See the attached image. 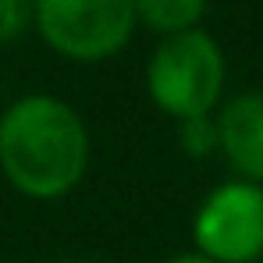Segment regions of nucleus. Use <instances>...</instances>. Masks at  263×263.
<instances>
[{"label": "nucleus", "mask_w": 263, "mask_h": 263, "mask_svg": "<svg viewBox=\"0 0 263 263\" xmlns=\"http://www.w3.org/2000/svg\"><path fill=\"white\" fill-rule=\"evenodd\" d=\"M32 25V0H0V46L14 43Z\"/></svg>", "instance_id": "obj_8"}, {"label": "nucleus", "mask_w": 263, "mask_h": 263, "mask_svg": "<svg viewBox=\"0 0 263 263\" xmlns=\"http://www.w3.org/2000/svg\"><path fill=\"white\" fill-rule=\"evenodd\" d=\"M178 142H181V149H185L192 160H206V157L220 153L217 118H214V114H203V118L178 121Z\"/></svg>", "instance_id": "obj_7"}, {"label": "nucleus", "mask_w": 263, "mask_h": 263, "mask_svg": "<svg viewBox=\"0 0 263 263\" xmlns=\"http://www.w3.org/2000/svg\"><path fill=\"white\" fill-rule=\"evenodd\" d=\"M32 25L40 40L71 64L118 57L139 29L132 0H32Z\"/></svg>", "instance_id": "obj_3"}, {"label": "nucleus", "mask_w": 263, "mask_h": 263, "mask_svg": "<svg viewBox=\"0 0 263 263\" xmlns=\"http://www.w3.org/2000/svg\"><path fill=\"white\" fill-rule=\"evenodd\" d=\"M224 50L203 29L164 36L146 61V96L160 114L175 121L214 114L224 92Z\"/></svg>", "instance_id": "obj_2"}, {"label": "nucleus", "mask_w": 263, "mask_h": 263, "mask_svg": "<svg viewBox=\"0 0 263 263\" xmlns=\"http://www.w3.org/2000/svg\"><path fill=\"white\" fill-rule=\"evenodd\" d=\"M192 249L214 263H256L263 256V185L224 181L203 196L192 217Z\"/></svg>", "instance_id": "obj_4"}, {"label": "nucleus", "mask_w": 263, "mask_h": 263, "mask_svg": "<svg viewBox=\"0 0 263 263\" xmlns=\"http://www.w3.org/2000/svg\"><path fill=\"white\" fill-rule=\"evenodd\" d=\"M220 153L242 181L263 185V89L242 92L217 114Z\"/></svg>", "instance_id": "obj_5"}, {"label": "nucleus", "mask_w": 263, "mask_h": 263, "mask_svg": "<svg viewBox=\"0 0 263 263\" xmlns=\"http://www.w3.org/2000/svg\"><path fill=\"white\" fill-rule=\"evenodd\" d=\"M132 11H135V25L164 40V36L199 29L206 14V0H132Z\"/></svg>", "instance_id": "obj_6"}, {"label": "nucleus", "mask_w": 263, "mask_h": 263, "mask_svg": "<svg viewBox=\"0 0 263 263\" xmlns=\"http://www.w3.org/2000/svg\"><path fill=\"white\" fill-rule=\"evenodd\" d=\"M92 160L86 118L53 92H25L0 114V175L32 199L57 203L71 196Z\"/></svg>", "instance_id": "obj_1"}, {"label": "nucleus", "mask_w": 263, "mask_h": 263, "mask_svg": "<svg viewBox=\"0 0 263 263\" xmlns=\"http://www.w3.org/2000/svg\"><path fill=\"white\" fill-rule=\"evenodd\" d=\"M164 263H214V260L203 256V253H196V249H189V253H175V256H167Z\"/></svg>", "instance_id": "obj_9"}]
</instances>
